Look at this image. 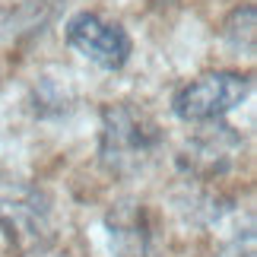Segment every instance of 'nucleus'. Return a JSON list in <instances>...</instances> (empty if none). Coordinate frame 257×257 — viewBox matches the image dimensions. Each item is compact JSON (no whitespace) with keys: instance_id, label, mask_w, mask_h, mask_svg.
Returning <instances> with one entry per match:
<instances>
[{"instance_id":"1","label":"nucleus","mask_w":257,"mask_h":257,"mask_svg":"<svg viewBox=\"0 0 257 257\" xmlns=\"http://www.w3.org/2000/svg\"><path fill=\"white\" fill-rule=\"evenodd\" d=\"M162 146V131L153 114L131 102L102 108V134H98V159L111 175H137L153 162Z\"/></svg>"},{"instance_id":"2","label":"nucleus","mask_w":257,"mask_h":257,"mask_svg":"<svg viewBox=\"0 0 257 257\" xmlns=\"http://www.w3.org/2000/svg\"><path fill=\"white\" fill-rule=\"evenodd\" d=\"M0 232L19 254H38L54 241V213L42 187L0 178Z\"/></svg>"},{"instance_id":"3","label":"nucleus","mask_w":257,"mask_h":257,"mask_svg":"<svg viewBox=\"0 0 257 257\" xmlns=\"http://www.w3.org/2000/svg\"><path fill=\"white\" fill-rule=\"evenodd\" d=\"M251 92V76L232 70L200 73L184 83L172 98V111L187 124H210L238 108Z\"/></svg>"},{"instance_id":"4","label":"nucleus","mask_w":257,"mask_h":257,"mask_svg":"<svg viewBox=\"0 0 257 257\" xmlns=\"http://www.w3.org/2000/svg\"><path fill=\"white\" fill-rule=\"evenodd\" d=\"M64 38L80 57H86L89 64H95L98 70H108V73L121 70L134 51V42L124 26H117L98 13H89V10L67 19Z\"/></svg>"},{"instance_id":"5","label":"nucleus","mask_w":257,"mask_h":257,"mask_svg":"<svg viewBox=\"0 0 257 257\" xmlns=\"http://www.w3.org/2000/svg\"><path fill=\"white\" fill-rule=\"evenodd\" d=\"M241 153V137L229 124L210 121L197 131L178 156V165L194 178H219L235 165Z\"/></svg>"},{"instance_id":"6","label":"nucleus","mask_w":257,"mask_h":257,"mask_svg":"<svg viewBox=\"0 0 257 257\" xmlns=\"http://www.w3.org/2000/svg\"><path fill=\"white\" fill-rule=\"evenodd\" d=\"M114 257H146L150 254V222L143 203H117L105 216Z\"/></svg>"},{"instance_id":"7","label":"nucleus","mask_w":257,"mask_h":257,"mask_svg":"<svg viewBox=\"0 0 257 257\" xmlns=\"http://www.w3.org/2000/svg\"><path fill=\"white\" fill-rule=\"evenodd\" d=\"M222 42L232 48V51H241V54H254V38H257V10L254 4H244V7H235L225 23L219 29Z\"/></svg>"},{"instance_id":"8","label":"nucleus","mask_w":257,"mask_h":257,"mask_svg":"<svg viewBox=\"0 0 257 257\" xmlns=\"http://www.w3.org/2000/svg\"><path fill=\"white\" fill-rule=\"evenodd\" d=\"M57 4H61V0H26V4H19L13 13H10V23H4V29H10L13 38L42 32V29L54 19Z\"/></svg>"},{"instance_id":"9","label":"nucleus","mask_w":257,"mask_h":257,"mask_svg":"<svg viewBox=\"0 0 257 257\" xmlns=\"http://www.w3.org/2000/svg\"><path fill=\"white\" fill-rule=\"evenodd\" d=\"M153 4H172V0H153Z\"/></svg>"}]
</instances>
